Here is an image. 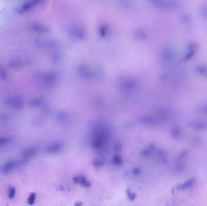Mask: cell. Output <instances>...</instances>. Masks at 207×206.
I'll return each mask as SVG.
<instances>
[{"label":"cell","mask_w":207,"mask_h":206,"mask_svg":"<svg viewBox=\"0 0 207 206\" xmlns=\"http://www.w3.org/2000/svg\"><path fill=\"white\" fill-rule=\"evenodd\" d=\"M35 198H36V194L34 193H32L30 194V195L29 196V197L28 198V200H27V202L29 204L32 205L34 203V200H35Z\"/></svg>","instance_id":"cell-17"},{"label":"cell","mask_w":207,"mask_h":206,"mask_svg":"<svg viewBox=\"0 0 207 206\" xmlns=\"http://www.w3.org/2000/svg\"><path fill=\"white\" fill-rule=\"evenodd\" d=\"M28 162L24 158L21 159H12L8 162L4 163L0 169V171L4 174L8 173L9 172H12L18 167H20L24 165H25L27 162Z\"/></svg>","instance_id":"cell-2"},{"label":"cell","mask_w":207,"mask_h":206,"mask_svg":"<svg viewBox=\"0 0 207 206\" xmlns=\"http://www.w3.org/2000/svg\"><path fill=\"white\" fill-rule=\"evenodd\" d=\"M201 111H202V112L203 113H204V114H207V105L204 106V107H202Z\"/></svg>","instance_id":"cell-20"},{"label":"cell","mask_w":207,"mask_h":206,"mask_svg":"<svg viewBox=\"0 0 207 206\" xmlns=\"http://www.w3.org/2000/svg\"><path fill=\"white\" fill-rule=\"evenodd\" d=\"M12 138L9 137H0V146H6L12 142Z\"/></svg>","instance_id":"cell-14"},{"label":"cell","mask_w":207,"mask_h":206,"mask_svg":"<svg viewBox=\"0 0 207 206\" xmlns=\"http://www.w3.org/2000/svg\"><path fill=\"white\" fill-rule=\"evenodd\" d=\"M153 7L164 10H172L176 9L179 4L174 0H146Z\"/></svg>","instance_id":"cell-3"},{"label":"cell","mask_w":207,"mask_h":206,"mask_svg":"<svg viewBox=\"0 0 207 206\" xmlns=\"http://www.w3.org/2000/svg\"><path fill=\"white\" fill-rule=\"evenodd\" d=\"M171 135L174 138H179L183 135L182 130L179 126H174L171 130Z\"/></svg>","instance_id":"cell-10"},{"label":"cell","mask_w":207,"mask_h":206,"mask_svg":"<svg viewBox=\"0 0 207 206\" xmlns=\"http://www.w3.org/2000/svg\"><path fill=\"white\" fill-rule=\"evenodd\" d=\"M202 12V15H203L204 17L207 18V7L204 8L202 9V10H201Z\"/></svg>","instance_id":"cell-19"},{"label":"cell","mask_w":207,"mask_h":206,"mask_svg":"<svg viewBox=\"0 0 207 206\" xmlns=\"http://www.w3.org/2000/svg\"><path fill=\"white\" fill-rule=\"evenodd\" d=\"M196 183L195 178H191L189 180L182 183L176 187V189L178 190H186L193 188Z\"/></svg>","instance_id":"cell-7"},{"label":"cell","mask_w":207,"mask_h":206,"mask_svg":"<svg viewBox=\"0 0 207 206\" xmlns=\"http://www.w3.org/2000/svg\"><path fill=\"white\" fill-rule=\"evenodd\" d=\"M200 142H201V140H200V138L194 137L193 138L192 140V143L194 146H198L199 145L200 143Z\"/></svg>","instance_id":"cell-18"},{"label":"cell","mask_w":207,"mask_h":206,"mask_svg":"<svg viewBox=\"0 0 207 206\" xmlns=\"http://www.w3.org/2000/svg\"><path fill=\"white\" fill-rule=\"evenodd\" d=\"M67 32L70 38L76 41L83 40L86 36V30L79 24H73L70 25L67 28Z\"/></svg>","instance_id":"cell-1"},{"label":"cell","mask_w":207,"mask_h":206,"mask_svg":"<svg viewBox=\"0 0 207 206\" xmlns=\"http://www.w3.org/2000/svg\"><path fill=\"white\" fill-rule=\"evenodd\" d=\"M16 194V189L13 186H9L8 189V196L9 198L13 199Z\"/></svg>","instance_id":"cell-15"},{"label":"cell","mask_w":207,"mask_h":206,"mask_svg":"<svg viewBox=\"0 0 207 206\" xmlns=\"http://www.w3.org/2000/svg\"><path fill=\"white\" fill-rule=\"evenodd\" d=\"M174 169L176 173L178 174L183 173L187 169V164L185 162L176 161Z\"/></svg>","instance_id":"cell-9"},{"label":"cell","mask_w":207,"mask_h":206,"mask_svg":"<svg viewBox=\"0 0 207 206\" xmlns=\"http://www.w3.org/2000/svg\"><path fill=\"white\" fill-rule=\"evenodd\" d=\"M36 154V150L34 147H29L25 149L21 152V157L26 160H29V159L34 157Z\"/></svg>","instance_id":"cell-8"},{"label":"cell","mask_w":207,"mask_h":206,"mask_svg":"<svg viewBox=\"0 0 207 206\" xmlns=\"http://www.w3.org/2000/svg\"><path fill=\"white\" fill-rule=\"evenodd\" d=\"M161 57L165 62L170 63L174 58V53L171 48L165 47L161 51Z\"/></svg>","instance_id":"cell-5"},{"label":"cell","mask_w":207,"mask_h":206,"mask_svg":"<svg viewBox=\"0 0 207 206\" xmlns=\"http://www.w3.org/2000/svg\"><path fill=\"white\" fill-rule=\"evenodd\" d=\"M197 71H198L199 74H200L202 76H207V66H205V65L199 66L197 69Z\"/></svg>","instance_id":"cell-16"},{"label":"cell","mask_w":207,"mask_h":206,"mask_svg":"<svg viewBox=\"0 0 207 206\" xmlns=\"http://www.w3.org/2000/svg\"><path fill=\"white\" fill-rule=\"evenodd\" d=\"M188 156V151L186 149L183 150L179 155L178 156L176 161L179 162H185Z\"/></svg>","instance_id":"cell-13"},{"label":"cell","mask_w":207,"mask_h":206,"mask_svg":"<svg viewBox=\"0 0 207 206\" xmlns=\"http://www.w3.org/2000/svg\"><path fill=\"white\" fill-rule=\"evenodd\" d=\"M109 32H110L109 27L105 24L101 25L99 28V33L103 38L108 36V34H109Z\"/></svg>","instance_id":"cell-12"},{"label":"cell","mask_w":207,"mask_h":206,"mask_svg":"<svg viewBox=\"0 0 207 206\" xmlns=\"http://www.w3.org/2000/svg\"><path fill=\"white\" fill-rule=\"evenodd\" d=\"M5 104L7 106L16 110L21 109L23 107V101L18 97H11L6 99L5 100Z\"/></svg>","instance_id":"cell-4"},{"label":"cell","mask_w":207,"mask_h":206,"mask_svg":"<svg viewBox=\"0 0 207 206\" xmlns=\"http://www.w3.org/2000/svg\"><path fill=\"white\" fill-rule=\"evenodd\" d=\"M188 126L191 129H193L194 131H202L207 129V123L202 121H197V120L191 121L189 122Z\"/></svg>","instance_id":"cell-6"},{"label":"cell","mask_w":207,"mask_h":206,"mask_svg":"<svg viewBox=\"0 0 207 206\" xmlns=\"http://www.w3.org/2000/svg\"><path fill=\"white\" fill-rule=\"evenodd\" d=\"M34 30L40 33H46L49 32V28L41 24H34L33 26Z\"/></svg>","instance_id":"cell-11"}]
</instances>
